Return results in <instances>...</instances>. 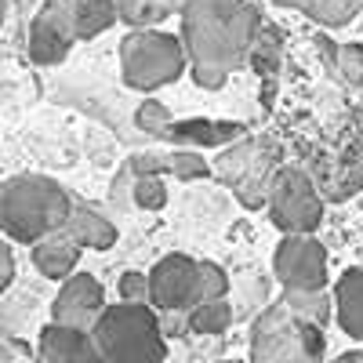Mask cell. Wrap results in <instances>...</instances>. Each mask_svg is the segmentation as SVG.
<instances>
[{"instance_id": "cell-33", "label": "cell", "mask_w": 363, "mask_h": 363, "mask_svg": "<svg viewBox=\"0 0 363 363\" xmlns=\"http://www.w3.org/2000/svg\"><path fill=\"white\" fill-rule=\"evenodd\" d=\"M277 4H284V8H301V0H277Z\"/></svg>"}, {"instance_id": "cell-19", "label": "cell", "mask_w": 363, "mask_h": 363, "mask_svg": "<svg viewBox=\"0 0 363 363\" xmlns=\"http://www.w3.org/2000/svg\"><path fill=\"white\" fill-rule=\"evenodd\" d=\"M363 8V0H301V11L313 22H320L323 29H338L349 26Z\"/></svg>"}, {"instance_id": "cell-23", "label": "cell", "mask_w": 363, "mask_h": 363, "mask_svg": "<svg viewBox=\"0 0 363 363\" xmlns=\"http://www.w3.org/2000/svg\"><path fill=\"white\" fill-rule=\"evenodd\" d=\"M247 62L255 66L258 77H272V73H277V66H280V33L272 26H262V33H258L255 48H251Z\"/></svg>"}, {"instance_id": "cell-31", "label": "cell", "mask_w": 363, "mask_h": 363, "mask_svg": "<svg viewBox=\"0 0 363 363\" xmlns=\"http://www.w3.org/2000/svg\"><path fill=\"white\" fill-rule=\"evenodd\" d=\"M335 363H363V352H359V349H349V352H342Z\"/></svg>"}, {"instance_id": "cell-17", "label": "cell", "mask_w": 363, "mask_h": 363, "mask_svg": "<svg viewBox=\"0 0 363 363\" xmlns=\"http://www.w3.org/2000/svg\"><path fill=\"white\" fill-rule=\"evenodd\" d=\"M73 11H77V33H80V40L102 37L106 29L120 18L116 0H73Z\"/></svg>"}, {"instance_id": "cell-3", "label": "cell", "mask_w": 363, "mask_h": 363, "mask_svg": "<svg viewBox=\"0 0 363 363\" xmlns=\"http://www.w3.org/2000/svg\"><path fill=\"white\" fill-rule=\"evenodd\" d=\"M95 342L106 363H164L167 335L153 306L116 301L95 323Z\"/></svg>"}, {"instance_id": "cell-25", "label": "cell", "mask_w": 363, "mask_h": 363, "mask_svg": "<svg viewBox=\"0 0 363 363\" xmlns=\"http://www.w3.org/2000/svg\"><path fill=\"white\" fill-rule=\"evenodd\" d=\"M229 294V277L225 269L215 265V262H200V291H196V306L203 301H218Z\"/></svg>"}, {"instance_id": "cell-29", "label": "cell", "mask_w": 363, "mask_h": 363, "mask_svg": "<svg viewBox=\"0 0 363 363\" xmlns=\"http://www.w3.org/2000/svg\"><path fill=\"white\" fill-rule=\"evenodd\" d=\"M0 363H37V349H29L22 338H8L0 345Z\"/></svg>"}, {"instance_id": "cell-30", "label": "cell", "mask_w": 363, "mask_h": 363, "mask_svg": "<svg viewBox=\"0 0 363 363\" xmlns=\"http://www.w3.org/2000/svg\"><path fill=\"white\" fill-rule=\"evenodd\" d=\"M15 284V251H11V244H4L0 247V291H8Z\"/></svg>"}, {"instance_id": "cell-21", "label": "cell", "mask_w": 363, "mask_h": 363, "mask_svg": "<svg viewBox=\"0 0 363 363\" xmlns=\"http://www.w3.org/2000/svg\"><path fill=\"white\" fill-rule=\"evenodd\" d=\"M116 8L120 22H128L131 29H157V22L171 15L164 0H116Z\"/></svg>"}, {"instance_id": "cell-15", "label": "cell", "mask_w": 363, "mask_h": 363, "mask_svg": "<svg viewBox=\"0 0 363 363\" xmlns=\"http://www.w3.org/2000/svg\"><path fill=\"white\" fill-rule=\"evenodd\" d=\"M66 233L77 240L84 251H109L116 244V225L106 215H99L95 207H87V203H73Z\"/></svg>"}, {"instance_id": "cell-8", "label": "cell", "mask_w": 363, "mask_h": 363, "mask_svg": "<svg viewBox=\"0 0 363 363\" xmlns=\"http://www.w3.org/2000/svg\"><path fill=\"white\" fill-rule=\"evenodd\" d=\"M272 272L284 291H327V247L313 233H291L277 244Z\"/></svg>"}, {"instance_id": "cell-6", "label": "cell", "mask_w": 363, "mask_h": 363, "mask_svg": "<svg viewBox=\"0 0 363 363\" xmlns=\"http://www.w3.org/2000/svg\"><path fill=\"white\" fill-rule=\"evenodd\" d=\"M269 218L284 236L291 233H316L323 222V196L320 186L301 167H280L269 189Z\"/></svg>"}, {"instance_id": "cell-27", "label": "cell", "mask_w": 363, "mask_h": 363, "mask_svg": "<svg viewBox=\"0 0 363 363\" xmlns=\"http://www.w3.org/2000/svg\"><path fill=\"white\" fill-rule=\"evenodd\" d=\"M335 73L349 84L359 87L363 84V44H342L335 55Z\"/></svg>"}, {"instance_id": "cell-1", "label": "cell", "mask_w": 363, "mask_h": 363, "mask_svg": "<svg viewBox=\"0 0 363 363\" xmlns=\"http://www.w3.org/2000/svg\"><path fill=\"white\" fill-rule=\"evenodd\" d=\"M262 26L265 18L255 0H189L178 37L186 40L193 80L203 91H218L251 58Z\"/></svg>"}, {"instance_id": "cell-32", "label": "cell", "mask_w": 363, "mask_h": 363, "mask_svg": "<svg viewBox=\"0 0 363 363\" xmlns=\"http://www.w3.org/2000/svg\"><path fill=\"white\" fill-rule=\"evenodd\" d=\"M164 4H167V11H171V15H182V11H186V4H189V0H164Z\"/></svg>"}, {"instance_id": "cell-18", "label": "cell", "mask_w": 363, "mask_h": 363, "mask_svg": "<svg viewBox=\"0 0 363 363\" xmlns=\"http://www.w3.org/2000/svg\"><path fill=\"white\" fill-rule=\"evenodd\" d=\"M284 306L301 316L306 323H316V327H327V320L335 316V294L327 291H284Z\"/></svg>"}, {"instance_id": "cell-12", "label": "cell", "mask_w": 363, "mask_h": 363, "mask_svg": "<svg viewBox=\"0 0 363 363\" xmlns=\"http://www.w3.org/2000/svg\"><path fill=\"white\" fill-rule=\"evenodd\" d=\"M80 244L66 233V229H58L51 236H44L40 244L29 247V258H33L37 272L48 280H69L73 272H77V262H80Z\"/></svg>"}, {"instance_id": "cell-13", "label": "cell", "mask_w": 363, "mask_h": 363, "mask_svg": "<svg viewBox=\"0 0 363 363\" xmlns=\"http://www.w3.org/2000/svg\"><path fill=\"white\" fill-rule=\"evenodd\" d=\"M164 138L186 145V149H196V145H233L240 138H247V128L233 124V120H174Z\"/></svg>"}, {"instance_id": "cell-4", "label": "cell", "mask_w": 363, "mask_h": 363, "mask_svg": "<svg viewBox=\"0 0 363 363\" xmlns=\"http://www.w3.org/2000/svg\"><path fill=\"white\" fill-rule=\"evenodd\" d=\"M323 327L294 316L284 301H272L251 327V363H323Z\"/></svg>"}, {"instance_id": "cell-7", "label": "cell", "mask_w": 363, "mask_h": 363, "mask_svg": "<svg viewBox=\"0 0 363 363\" xmlns=\"http://www.w3.org/2000/svg\"><path fill=\"white\" fill-rule=\"evenodd\" d=\"M77 40H80V33H77L73 0H44L33 22H29L26 55L37 66H58V62H66V55Z\"/></svg>"}, {"instance_id": "cell-10", "label": "cell", "mask_w": 363, "mask_h": 363, "mask_svg": "<svg viewBox=\"0 0 363 363\" xmlns=\"http://www.w3.org/2000/svg\"><path fill=\"white\" fill-rule=\"evenodd\" d=\"M106 287L99 284V277L91 272H73L69 280H62L55 301H51V323H66V327H80V330H95V323L106 313Z\"/></svg>"}, {"instance_id": "cell-9", "label": "cell", "mask_w": 363, "mask_h": 363, "mask_svg": "<svg viewBox=\"0 0 363 363\" xmlns=\"http://www.w3.org/2000/svg\"><path fill=\"white\" fill-rule=\"evenodd\" d=\"M200 262L189 255H167L149 269V306L157 313H189L196 309Z\"/></svg>"}, {"instance_id": "cell-34", "label": "cell", "mask_w": 363, "mask_h": 363, "mask_svg": "<svg viewBox=\"0 0 363 363\" xmlns=\"http://www.w3.org/2000/svg\"><path fill=\"white\" fill-rule=\"evenodd\" d=\"M218 363H244V359H218Z\"/></svg>"}, {"instance_id": "cell-26", "label": "cell", "mask_w": 363, "mask_h": 363, "mask_svg": "<svg viewBox=\"0 0 363 363\" xmlns=\"http://www.w3.org/2000/svg\"><path fill=\"white\" fill-rule=\"evenodd\" d=\"M135 124H138L145 135L164 138V135H167V128L174 124V116H171V109H167V106H160V102H153V99H145V102L138 106V113H135Z\"/></svg>"}, {"instance_id": "cell-14", "label": "cell", "mask_w": 363, "mask_h": 363, "mask_svg": "<svg viewBox=\"0 0 363 363\" xmlns=\"http://www.w3.org/2000/svg\"><path fill=\"white\" fill-rule=\"evenodd\" d=\"M335 320L352 342H363V265L345 269L335 284Z\"/></svg>"}, {"instance_id": "cell-16", "label": "cell", "mask_w": 363, "mask_h": 363, "mask_svg": "<svg viewBox=\"0 0 363 363\" xmlns=\"http://www.w3.org/2000/svg\"><path fill=\"white\" fill-rule=\"evenodd\" d=\"M258 157H262V145H258L255 138H240V142H233L229 149H222V157L211 164V167H215V178L222 182V186H229V189L236 193V189L247 182V174L255 171Z\"/></svg>"}, {"instance_id": "cell-28", "label": "cell", "mask_w": 363, "mask_h": 363, "mask_svg": "<svg viewBox=\"0 0 363 363\" xmlns=\"http://www.w3.org/2000/svg\"><path fill=\"white\" fill-rule=\"evenodd\" d=\"M116 291H120V301H142V306H149V277L145 272H135V269L124 272Z\"/></svg>"}, {"instance_id": "cell-24", "label": "cell", "mask_w": 363, "mask_h": 363, "mask_svg": "<svg viewBox=\"0 0 363 363\" xmlns=\"http://www.w3.org/2000/svg\"><path fill=\"white\" fill-rule=\"evenodd\" d=\"M131 203L142 207V211H160L167 203V186L160 174H135V193H131Z\"/></svg>"}, {"instance_id": "cell-22", "label": "cell", "mask_w": 363, "mask_h": 363, "mask_svg": "<svg viewBox=\"0 0 363 363\" xmlns=\"http://www.w3.org/2000/svg\"><path fill=\"white\" fill-rule=\"evenodd\" d=\"M164 174H171L178 182H196V178L215 174V167H211L196 149H174V153H164Z\"/></svg>"}, {"instance_id": "cell-5", "label": "cell", "mask_w": 363, "mask_h": 363, "mask_svg": "<svg viewBox=\"0 0 363 363\" xmlns=\"http://www.w3.org/2000/svg\"><path fill=\"white\" fill-rule=\"evenodd\" d=\"M189 69L186 40L164 29H131L120 40V77L135 91H157Z\"/></svg>"}, {"instance_id": "cell-11", "label": "cell", "mask_w": 363, "mask_h": 363, "mask_svg": "<svg viewBox=\"0 0 363 363\" xmlns=\"http://www.w3.org/2000/svg\"><path fill=\"white\" fill-rule=\"evenodd\" d=\"M37 359L40 363H106L95 335L80 327H66V323H48L40 330Z\"/></svg>"}, {"instance_id": "cell-2", "label": "cell", "mask_w": 363, "mask_h": 363, "mask_svg": "<svg viewBox=\"0 0 363 363\" xmlns=\"http://www.w3.org/2000/svg\"><path fill=\"white\" fill-rule=\"evenodd\" d=\"M73 196L48 174H15L0 186V225L8 240L33 247L44 236L66 229Z\"/></svg>"}, {"instance_id": "cell-20", "label": "cell", "mask_w": 363, "mask_h": 363, "mask_svg": "<svg viewBox=\"0 0 363 363\" xmlns=\"http://www.w3.org/2000/svg\"><path fill=\"white\" fill-rule=\"evenodd\" d=\"M229 323H233V306L225 298L189 309V330H196V335H222V330H229Z\"/></svg>"}]
</instances>
